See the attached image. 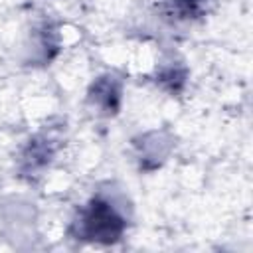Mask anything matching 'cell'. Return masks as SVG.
Here are the masks:
<instances>
[{
	"label": "cell",
	"mask_w": 253,
	"mask_h": 253,
	"mask_svg": "<svg viewBox=\"0 0 253 253\" xmlns=\"http://www.w3.org/2000/svg\"><path fill=\"white\" fill-rule=\"evenodd\" d=\"M130 225V206L119 190H99L79 206L67 225V235L81 243L115 245Z\"/></svg>",
	"instance_id": "obj_1"
},
{
	"label": "cell",
	"mask_w": 253,
	"mask_h": 253,
	"mask_svg": "<svg viewBox=\"0 0 253 253\" xmlns=\"http://www.w3.org/2000/svg\"><path fill=\"white\" fill-rule=\"evenodd\" d=\"M152 79H154L158 89H162L164 93L174 97V95H180L186 89L188 79H190V69L184 61L172 57V59H166V61L158 63Z\"/></svg>",
	"instance_id": "obj_5"
},
{
	"label": "cell",
	"mask_w": 253,
	"mask_h": 253,
	"mask_svg": "<svg viewBox=\"0 0 253 253\" xmlns=\"http://www.w3.org/2000/svg\"><path fill=\"white\" fill-rule=\"evenodd\" d=\"M172 148H174V134L166 128L146 130L132 138V150H134L138 168L142 172L158 170L168 160Z\"/></svg>",
	"instance_id": "obj_3"
},
{
	"label": "cell",
	"mask_w": 253,
	"mask_h": 253,
	"mask_svg": "<svg viewBox=\"0 0 253 253\" xmlns=\"http://www.w3.org/2000/svg\"><path fill=\"white\" fill-rule=\"evenodd\" d=\"M123 93H125V79L115 73L107 71L91 81L87 89V105L99 117H115L123 107Z\"/></svg>",
	"instance_id": "obj_4"
},
{
	"label": "cell",
	"mask_w": 253,
	"mask_h": 253,
	"mask_svg": "<svg viewBox=\"0 0 253 253\" xmlns=\"http://www.w3.org/2000/svg\"><path fill=\"white\" fill-rule=\"evenodd\" d=\"M32 45H34V47H32V57H34V59H38L40 63L51 61V59L57 55L59 45H61V43H59V32H57V28H53L51 24L42 26V28L38 30L36 40H34Z\"/></svg>",
	"instance_id": "obj_7"
},
{
	"label": "cell",
	"mask_w": 253,
	"mask_h": 253,
	"mask_svg": "<svg viewBox=\"0 0 253 253\" xmlns=\"http://www.w3.org/2000/svg\"><path fill=\"white\" fill-rule=\"evenodd\" d=\"M61 148V134L57 128H42L32 134L16 156V170L18 176L34 182L38 180L53 162L55 154Z\"/></svg>",
	"instance_id": "obj_2"
},
{
	"label": "cell",
	"mask_w": 253,
	"mask_h": 253,
	"mask_svg": "<svg viewBox=\"0 0 253 253\" xmlns=\"http://www.w3.org/2000/svg\"><path fill=\"white\" fill-rule=\"evenodd\" d=\"M215 0H164L162 10L164 14L182 24H196L206 20V16L213 10Z\"/></svg>",
	"instance_id": "obj_6"
}]
</instances>
